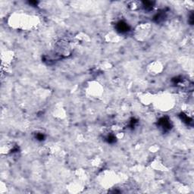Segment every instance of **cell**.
Here are the masks:
<instances>
[{"label":"cell","mask_w":194,"mask_h":194,"mask_svg":"<svg viewBox=\"0 0 194 194\" xmlns=\"http://www.w3.org/2000/svg\"><path fill=\"white\" fill-rule=\"evenodd\" d=\"M171 121L168 119L167 118H162L159 120V124L161 127L164 130H169L171 128Z\"/></svg>","instance_id":"obj_1"},{"label":"cell","mask_w":194,"mask_h":194,"mask_svg":"<svg viewBox=\"0 0 194 194\" xmlns=\"http://www.w3.org/2000/svg\"><path fill=\"white\" fill-rule=\"evenodd\" d=\"M117 29L118 31L121 32V33H124V32H127L128 31L129 27L127 26V24L123 21H120L119 23L118 24L117 26Z\"/></svg>","instance_id":"obj_2"}]
</instances>
